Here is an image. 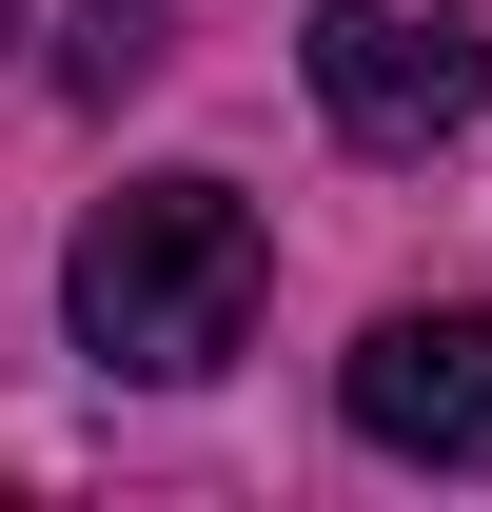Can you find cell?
Returning a JSON list of instances; mask_svg holds the SVG:
<instances>
[{
  "instance_id": "1",
  "label": "cell",
  "mask_w": 492,
  "mask_h": 512,
  "mask_svg": "<svg viewBox=\"0 0 492 512\" xmlns=\"http://www.w3.org/2000/svg\"><path fill=\"white\" fill-rule=\"evenodd\" d=\"M256 296H276V237H256V197L237 178H138V197H99L79 217V256H60V316H79V355L99 375H217L256 335Z\"/></svg>"
},
{
  "instance_id": "2",
  "label": "cell",
  "mask_w": 492,
  "mask_h": 512,
  "mask_svg": "<svg viewBox=\"0 0 492 512\" xmlns=\"http://www.w3.org/2000/svg\"><path fill=\"white\" fill-rule=\"evenodd\" d=\"M492 99V20L473 0H315V119L355 158H433Z\"/></svg>"
},
{
  "instance_id": "3",
  "label": "cell",
  "mask_w": 492,
  "mask_h": 512,
  "mask_svg": "<svg viewBox=\"0 0 492 512\" xmlns=\"http://www.w3.org/2000/svg\"><path fill=\"white\" fill-rule=\"evenodd\" d=\"M374 453H414V473H492V316L473 296H433V316H374L355 375H335Z\"/></svg>"
},
{
  "instance_id": "4",
  "label": "cell",
  "mask_w": 492,
  "mask_h": 512,
  "mask_svg": "<svg viewBox=\"0 0 492 512\" xmlns=\"http://www.w3.org/2000/svg\"><path fill=\"white\" fill-rule=\"evenodd\" d=\"M158 60H178V20H158V0H79V20H60V79H79V99H138Z\"/></svg>"
},
{
  "instance_id": "5",
  "label": "cell",
  "mask_w": 492,
  "mask_h": 512,
  "mask_svg": "<svg viewBox=\"0 0 492 512\" xmlns=\"http://www.w3.org/2000/svg\"><path fill=\"white\" fill-rule=\"evenodd\" d=\"M0 40H20V0H0Z\"/></svg>"
}]
</instances>
